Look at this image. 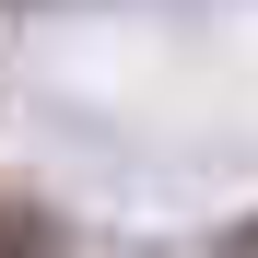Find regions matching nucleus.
Instances as JSON below:
<instances>
[{
	"mask_svg": "<svg viewBox=\"0 0 258 258\" xmlns=\"http://www.w3.org/2000/svg\"><path fill=\"white\" fill-rule=\"evenodd\" d=\"M0 258H24V223H0Z\"/></svg>",
	"mask_w": 258,
	"mask_h": 258,
	"instance_id": "obj_1",
	"label": "nucleus"
}]
</instances>
